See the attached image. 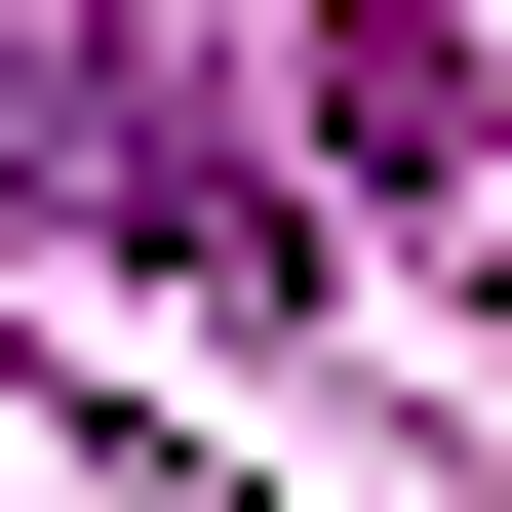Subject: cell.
I'll list each match as a JSON object with an SVG mask.
<instances>
[{"label": "cell", "instance_id": "2", "mask_svg": "<svg viewBox=\"0 0 512 512\" xmlns=\"http://www.w3.org/2000/svg\"><path fill=\"white\" fill-rule=\"evenodd\" d=\"M316 119H355L394 197H434V158H473V40H434V0H316Z\"/></svg>", "mask_w": 512, "mask_h": 512}, {"label": "cell", "instance_id": "1", "mask_svg": "<svg viewBox=\"0 0 512 512\" xmlns=\"http://www.w3.org/2000/svg\"><path fill=\"white\" fill-rule=\"evenodd\" d=\"M0 197H40V237H119V276H316V237H276V158L197 119L158 0H0Z\"/></svg>", "mask_w": 512, "mask_h": 512}]
</instances>
